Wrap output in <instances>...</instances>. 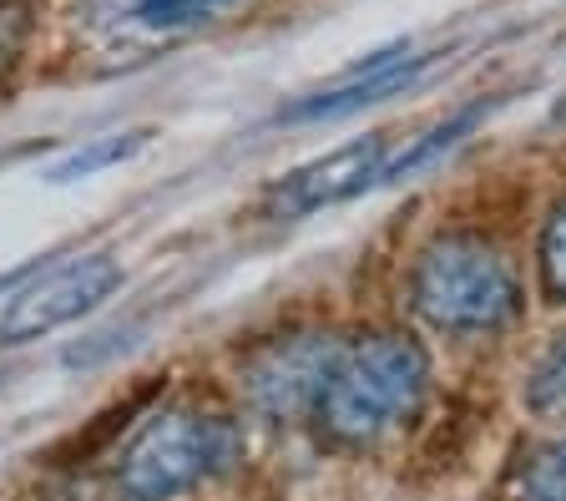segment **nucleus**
Instances as JSON below:
<instances>
[{
    "instance_id": "f257e3e1",
    "label": "nucleus",
    "mask_w": 566,
    "mask_h": 501,
    "mask_svg": "<svg viewBox=\"0 0 566 501\" xmlns=\"http://www.w3.org/2000/svg\"><path fill=\"white\" fill-rule=\"evenodd\" d=\"M243 461V436L228 416L198 406L157 410L117 461V491L127 501H172Z\"/></svg>"
},
{
    "instance_id": "f03ea898",
    "label": "nucleus",
    "mask_w": 566,
    "mask_h": 501,
    "mask_svg": "<svg viewBox=\"0 0 566 501\" xmlns=\"http://www.w3.org/2000/svg\"><path fill=\"white\" fill-rule=\"evenodd\" d=\"M424 380H430V365L415 340L369 334L354 349H339V365L318 395V420L339 441H375L420 406Z\"/></svg>"
},
{
    "instance_id": "7ed1b4c3",
    "label": "nucleus",
    "mask_w": 566,
    "mask_h": 501,
    "mask_svg": "<svg viewBox=\"0 0 566 501\" xmlns=\"http://www.w3.org/2000/svg\"><path fill=\"white\" fill-rule=\"evenodd\" d=\"M410 299L424 324L450 334L501 330L521 310V284L511 259L475 233H446L420 253Z\"/></svg>"
},
{
    "instance_id": "20e7f679",
    "label": "nucleus",
    "mask_w": 566,
    "mask_h": 501,
    "mask_svg": "<svg viewBox=\"0 0 566 501\" xmlns=\"http://www.w3.org/2000/svg\"><path fill=\"white\" fill-rule=\"evenodd\" d=\"M122 289V263L112 253H82V259L61 263L41 274L31 289L11 299V310L0 314V345H31L41 334L92 314L102 299Z\"/></svg>"
},
{
    "instance_id": "39448f33",
    "label": "nucleus",
    "mask_w": 566,
    "mask_h": 501,
    "mask_svg": "<svg viewBox=\"0 0 566 501\" xmlns=\"http://www.w3.org/2000/svg\"><path fill=\"white\" fill-rule=\"evenodd\" d=\"M339 365V345L329 334H283L253 349L243 365L248 406L269 420H298L304 410H318V395Z\"/></svg>"
},
{
    "instance_id": "423d86ee",
    "label": "nucleus",
    "mask_w": 566,
    "mask_h": 501,
    "mask_svg": "<svg viewBox=\"0 0 566 501\" xmlns=\"http://www.w3.org/2000/svg\"><path fill=\"white\" fill-rule=\"evenodd\" d=\"M379 173H385V137L349 143V147H339V153H329V157H318V163L298 167V173H289V178L273 188L269 213L273 218L318 213V208L344 203V198H354V192H365Z\"/></svg>"
},
{
    "instance_id": "0eeeda50",
    "label": "nucleus",
    "mask_w": 566,
    "mask_h": 501,
    "mask_svg": "<svg viewBox=\"0 0 566 501\" xmlns=\"http://www.w3.org/2000/svg\"><path fill=\"white\" fill-rule=\"evenodd\" d=\"M436 56H440V51H424V56H410V51H389L385 61H369V66L354 76V82L334 86V92L308 96V102L289 107L283 117H289V122H339V117H354V112H365V107H375V102H385V96L415 86L424 72H430V61H436Z\"/></svg>"
},
{
    "instance_id": "6e6552de",
    "label": "nucleus",
    "mask_w": 566,
    "mask_h": 501,
    "mask_svg": "<svg viewBox=\"0 0 566 501\" xmlns=\"http://www.w3.org/2000/svg\"><path fill=\"white\" fill-rule=\"evenodd\" d=\"M485 112H491V102H475V107H460V112H450V117L440 122V127H430V132H424V137L410 147V153H400V157H395V163H389L385 173H379V178H405V173H420L424 163H436L440 153H450V147H455L460 137H471V132L485 122Z\"/></svg>"
},
{
    "instance_id": "1a4fd4ad",
    "label": "nucleus",
    "mask_w": 566,
    "mask_h": 501,
    "mask_svg": "<svg viewBox=\"0 0 566 501\" xmlns=\"http://www.w3.org/2000/svg\"><path fill=\"white\" fill-rule=\"evenodd\" d=\"M526 406L546 426H566V334L536 359V370L526 380Z\"/></svg>"
},
{
    "instance_id": "9d476101",
    "label": "nucleus",
    "mask_w": 566,
    "mask_h": 501,
    "mask_svg": "<svg viewBox=\"0 0 566 501\" xmlns=\"http://www.w3.org/2000/svg\"><path fill=\"white\" fill-rule=\"evenodd\" d=\"M142 143H147V132H112V137H92L86 147H76V153H66L56 167H51L46 178L51 182H71V178H92V173H102V167L112 163H127L132 153H142Z\"/></svg>"
},
{
    "instance_id": "9b49d317",
    "label": "nucleus",
    "mask_w": 566,
    "mask_h": 501,
    "mask_svg": "<svg viewBox=\"0 0 566 501\" xmlns=\"http://www.w3.org/2000/svg\"><path fill=\"white\" fill-rule=\"evenodd\" d=\"M228 6H238V0H132V11L147 31H182V25L212 21Z\"/></svg>"
},
{
    "instance_id": "f8f14e48",
    "label": "nucleus",
    "mask_w": 566,
    "mask_h": 501,
    "mask_svg": "<svg viewBox=\"0 0 566 501\" xmlns=\"http://www.w3.org/2000/svg\"><path fill=\"white\" fill-rule=\"evenodd\" d=\"M516 501H566V441L546 446L521 466Z\"/></svg>"
},
{
    "instance_id": "ddd939ff",
    "label": "nucleus",
    "mask_w": 566,
    "mask_h": 501,
    "mask_svg": "<svg viewBox=\"0 0 566 501\" xmlns=\"http://www.w3.org/2000/svg\"><path fill=\"white\" fill-rule=\"evenodd\" d=\"M542 284H546V294L566 304V203L546 218V233H542Z\"/></svg>"
},
{
    "instance_id": "4468645a",
    "label": "nucleus",
    "mask_w": 566,
    "mask_h": 501,
    "mask_svg": "<svg viewBox=\"0 0 566 501\" xmlns=\"http://www.w3.org/2000/svg\"><path fill=\"white\" fill-rule=\"evenodd\" d=\"M25 36H31V15L21 0H0V72H11L21 56Z\"/></svg>"
}]
</instances>
